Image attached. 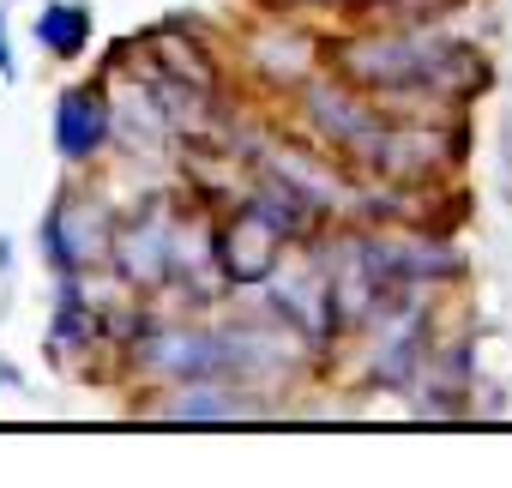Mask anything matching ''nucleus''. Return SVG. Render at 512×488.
I'll return each instance as SVG.
<instances>
[{
  "label": "nucleus",
  "instance_id": "f257e3e1",
  "mask_svg": "<svg viewBox=\"0 0 512 488\" xmlns=\"http://www.w3.org/2000/svg\"><path fill=\"white\" fill-rule=\"evenodd\" d=\"M55 127H61V151H67V157H91V151L103 145V133H109V115H103V103H97L91 91H67Z\"/></svg>",
  "mask_w": 512,
  "mask_h": 488
},
{
  "label": "nucleus",
  "instance_id": "7ed1b4c3",
  "mask_svg": "<svg viewBox=\"0 0 512 488\" xmlns=\"http://www.w3.org/2000/svg\"><path fill=\"white\" fill-rule=\"evenodd\" d=\"M241 398H223V392H193V398H175V416H235Z\"/></svg>",
  "mask_w": 512,
  "mask_h": 488
},
{
  "label": "nucleus",
  "instance_id": "f03ea898",
  "mask_svg": "<svg viewBox=\"0 0 512 488\" xmlns=\"http://www.w3.org/2000/svg\"><path fill=\"white\" fill-rule=\"evenodd\" d=\"M37 37H43L55 55H79L85 37H91V19H85V7H43Z\"/></svg>",
  "mask_w": 512,
  "mask_h": 488
}]
</instances>
